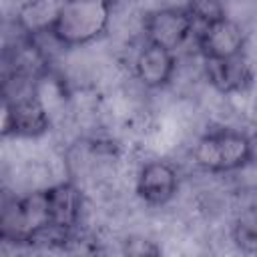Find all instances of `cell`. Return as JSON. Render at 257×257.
<instances>
[{
	"label": "cell",
	"mask_w": 257,
	"mask_h": 257,
	"mask_svg": "<svg viewBox=\"0 0 257 257\" xmlns=\"http://www.w3.org/2000/svg\"><path fill=\"white\" fill-rule=\"evenodd\" d=\"M135 191L143 203L163 207L179 191V173L169 161H149L139 169Z\"/></svg>",
	"instance_id": "cell-7"
},
{
	"label": "cell",
	"mask_w": 257,
	"mask_h": 257,
	"mask_svg": "<svg viewBox=\"0 0 257 257\" xmlns=\"http://www.w3.org/2000/svg\"><path fill=\"white\" fill-rule=\"evenodd\" d=\"M52 229V215L46 189L4 203L0 215V239L16 245H32Z\"/></svg>",
	"instance_id": "cell-3"
},
{
	"label": "cell",
	"mask_w": 257,
	"mask_h": 257,
	"mask_svg": "<svg viewBox=\"0 0 257 257\" xmlns=\"http://www.w3.org/2000/svg\"><path fill=\"white\" fill-rule=\"evenodd\" d=\"M110 12L112 0H64L50 36L66 48L90 44L106 32Z\"/></svg>",
	"instance_id": "cell-1"
},
{
	"label": "cell",
	"mask_w": 257,
	"mask_h": 257,
	"mask_svg": "<svg viewBox=\"0 0 257 257\" xmlns=\"http://www.w3.org/2000/svg\"><path fill=\"white\" fill-rule=\"evenodd\" d=\"M231 241L241 253H257V209H247L235 217L231 225Z\"/></svg>",
	"instance_id": "cell-12"
},
{
	"label": "cell",
	"mask_w": 257,
	"mask_h": 257,
	"mask_svg": "<svg viewBox=\"0 0 257 257\" xmlns=\"http://www.w3.org/2000/svg\"><path fill=\"white\" fill-rule=\"evenodd\" d=\"M62 2L64 0H26L16 14L18 30L28 38L50 34Z\"/></svg>",
	"instance_id": "cell-11"
},
{
	"label": "cell",
	"mask_w": 257,
	"mask_h": 257,
	"mask_svg": "<svg viewBox=\"0 0 257 257\" xmlns=\"http://www.w3.org/2000/svg\"><path fill=\"white\" fill-rule=\"evenodd\" d=\"M195 38H197V48L205 60H229L245 54V44H247L245 32L241 24H237L229 16L213 24L199 26Z\"/></svg>",
	"instance_id": "cell-6"
},
{
	"label": "cell",
	"mask_w": 257,
	"mask_h": 257,
	"mask_svg": "<svg viewBox=\"0 0 257 257\" xmlns=\"http://www.w3.org/2000/svg\"><path fill=\"white\" fill-rule=\"evenodd\" d=\"M187 12L191 14L193 22L199 26L213 24L221 18H225V6L221 0H187L185 4Z\"/></svg>",
	"instance_id": "cell-13"
},
{
	"label": "cell",
	"mask_w": 257,
	"mask_h": 257,
	"mask_svg": "<svg viewBox=\"0 0 257 257\" xmlns=\"http://www.w3.org/2000/svg\"><path fill=\"white\" fill-rule=\"evenodd\" d=\"M50 131V112L44 100L34 92L4 96L2 102V137L38 139Z\"/></svg>",
	"instance_id": "cell-4"
},
{
	"label": "cell",
	"mask_w": 257,
	"mask_h": 257,
	"mask_svg": "<svg viewBox=\"0 0 257 257\" xmlns=\"http://www.w3.org/2000/svg\"><path fill=\"white\" fill-rule=\"evenodd\" d=\"M255 157L249 135L235 128H215L199 137L193 147V161L205 173H233L247 167Z\"/></svg>",
	"instance_id": "cell-2"
},
{
	"label": "cell",
	"mask_w": 257,
	"mask_h": 257,
	"mask_svg": "<svg viewBox=\"0 0 257 257\" xmlns=\"http://www.w3.org/2000/svg\"><path fill=\"white\" fill-rule=\"evenodd\" d=\"M177 70V56L173 50L155 46V44H143L135 58V74L139 82L147 88H165L171 84Z\"/></svg>",
	"instance_id": "cell-8"
},
{
	"label": "cell",
	"mask_w": 257,
	"mask_h": 257,
	"mask_svg": "<svg viewBox=\"0 0 257 257\" xmlns=\"http://www.w3.org/2000/svg\"><path fill=\"white\" fill-rule=\"evenodd\" d=\"M48 203H50V215H52V227L60 229L64 233H72V229L80 221L82 213V193L72 183H58L52 187H46Z\"/></svg>",
	"instance_id": "cell-10"
},
{
	"label": "cell",
	"mask_w": 257,
	"mask_h": 257,
	"mask_svg": "<svg viewBox=\"0 0 257 257\" xmlns=\"http://www.w3.org/2000/svg\"><path fill=\"white\" fill-rule=\"evenodd\" d=\"M195 32V22L185 6H165L145 14L143 36L147 44H155L167 50L181 48Z\"/></svg>",
	"instance_id": "cell-5"
},
{
	"label": "cell",
	"mask_w": 257,
	"mask_h": 257,
	"mask_svg": "<svg viewBox=\"0 0 257 257\" xmlns=\"http://www.w3.org/2000/svg\"><path fill=\"white\" fill-rule=\"evenodd\" d=\"M122 251L126 255L133 257H153V255H161V247L151 241V239H143V237H131L124 241Z\"/></svg>",
	"instance_id": "cell-14"
},
{
	"label": "cell",
	"mask_w": 257,
	"mask_h": 257,
	"mask_svg": "<svg viewBox=\"0 0 257 257\" xmlns=\"http://www.w3.org/2000/svg\"><path fill=\"white\" fill-rule=\"evenodd\" d=\"M207 80L225 94L243 92L253 84V70L243 56L229 60H205Z\"/></svg>",
	"instance_id": "cell-9"
}]
</instances>
